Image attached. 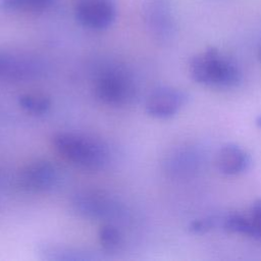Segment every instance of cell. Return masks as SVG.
<instances>
[{"label":"cell","mask_w":261,"mask_h":261,"mask_svg":"<svg viewBox=\"0 0 261 261\" xmlns=\"http://www.w3.org/2000/svg\"><path fill=\"white\" fill-rule=\"evenodd\" d=\"M203 155L201 151L189 144L170 149L163 158L162 169L171 178H189L194 176L202 167Z\"/></svg>","instance_id":"8992f818"},{"label":"cell","mask_w":261,"mask_h":261,"mask_svg":"<svg viewBox=\"0 0 261 261\" xmlns=\"http://www.w3.org/2000/svg\"><path fill=\"white\" fill-rule=\"evenodd\" d=\"M72 206L79 215L105 222L121 218L125 213L123 205L118 200L99 190L79 192L72 199Z\"/></svg>","instance_id":"277c9868"},{"label":"cell","mask_w":261,"mask_h":261,"mask_svg":"<svg viewBox=\"0 0 261 261\" xmlns=\"http://www.w3.org/2000/svg\"><path fill=\"white\" fill-rule=\"evenodd\" d=\"M215 165L224 175H238L246 172L252 165V157L243 147L227 143L221 146L216 154Z\"/></svg>","instance_id":"30bf717a"},{"label":"cell","mask_w":261,"mask_h":261,"mask_svg":"<svg viewBox=\"0 0 261 261\" xmlns=\"http://www.w3.org/2000/svg\"><path fill=\"white\" fill-rule=\"evenodd\" d=\"M259 56H260V59H261V47H260V51H259Z\"/></svg>","instance_id":"ac0fdd59"},{"label":"cell","mask_w":261,"mask_h":261,"mask_svg":"<svg viewBox=\"0 0 261 261\" xmlns=\"http://www.w3.org/2000/svg\"><path fill=\"white\" fill-rule=\"evenodd\" d=\"M255 124L257 125V127H258L259 129H261V115H259V116L256 117V119H255Z\"/></svg>","instance_id":"e0dca14e"},{"label":"cell","mask_w":261,"mask_h":261,"mask_svg":"<svg viewBox=\"0 0 261 261\" xmlns=\"http://www.w3.org/2000/svg\"><path fill=\"white\" fill-rule=\"evenodd\" d=\"M220 214L207 215L193 220L189 224V231L194 234H204L213 230H219Z\"/></svg>","instance_id":"2e32d148"},{"label":"cell","mask_w":261,"mask_h":261,"mask_svg":"<svg viewBox=\"0 0 261 261\" xmlns=\"http://www.w3.org/2000/svg\"><path fill=\"white\" fill-rule=\"evenodd\" d=\"M52 143L55 150L67 161L89 170H100L110 161L108 145L93 136L61 132L54 135Z\"/></svg>","instance_id":"7a4b0ae2"},{"label":"cell","mask_w":261,"mask_h":261,"mask_svg":"<svg viewBox=\"0 0 261 261\" xmlns=\"http://www.w3.org/2000/svg\"><path fill=\"white\" fill-rule=\"evenodd\" d=\"M73 14L82 27L103 31L114 22L116 5L114 0H73Z\"/></svg>","instance_id":"5b68a950"},{"label":"cell","mask_w":261,"mask_h":261,"mask_svg":"<svg viewBox=\"0 0 261 261\" xmlns=\"http://www.w3.org/2000/svg\"><path fill=\"white\" fill-rule=\"evenodd\" d=\"M44 71L43 63L35 58L0 52V80L28 81L41 76Z\"/></svg>","instance_id":"9c48e42d"},{"label":"cell","mask_w":261,"mask_h":261,"mask_svg":"<svg viewBox=\"0 0 261 261\" xmlns=\"http://www.w3.org/2000/svg\"><path fill=\"white\" fill-rule=\"evenodd\" d=\"M38 253L43 259L50 261H90L100 258L94 252L54 243L40 245Z\"/></svg>","instance_id":"8fae6325"},{"label":"cell","mask_w":261,"mask_h":261,"mask_svg":"<svg viewBox=\"0 0 261 261\" xmlns=\"http://www.w3.org/2000/svg\"><path fill=\"white\" fill-rule=\"evenodd\" d=\"M57 0H0V8L13 13H37L51 8Z\"/></svg>","instance_id":"7c38bea8"},{"label":"cell","mask_w":261,"mask_h":261,"mask_svg":"<svg viewBox=\"0 0 261 261\" xmlns=\"http://www.w3.org/2000/svg\"><path fill=\"white\" fill-rule=\"evenodd\" d=\"M94 94L103 104L123 106L134 100L136 86L125 69L109 67L98 74L94 83Z\"/></svg>","instance_id":"3957f363"},{"label":"cell","mask_w":261,"mask_h":261,"mask_svg":"<svg viewBox=\"0 0 261 261\" xmlns=\"http://www.w3.org/2000/svg\"><path fill=\"white\" fill-rule=\"evenodd\" d=\"M18 186L29 193H43L51 190L57 181V170L52 162L38 159L21 168L17 176Z\"/></svg>","instance_id":"ba28073f"},{"label":"cell","mask_w":261,"mask_h":261,"mask_svg":"<svg viewBox=\"0 0 261 261\" xmlns=\"http://www.w3.org/2000/svg\"><path fill=\"white\" fill-rule=\"evenodd\" d=\"M189 73L195 83L216 90L234 89L243 81L238 63L215 48L195 55L189 63Z\"/></svg>","instance_id":"6da1fadb"},{"label":"cell","mask_w":261,"mask_h":261,"mask_svg":"<svg viewBox=\"0 0 261 261\" xmlns=\"http://www.w3.org/2000/svg\"><path fill=\"white\" fill-rule=\"evenodd\" d=\"M98 240L107 252H114L123 245V236L120 229L112 222H105L98 231Z\"/></svg>","instance_id":"5bb4252c"},{"label":"cell","mask_w":261,"mask_h":261,"mask_svg":"<svg viewBox=\"0 0 261 261\" xmlns=\"http://www.w3.org/2000/svg\"><path fill=\"white\" fill-rule=\"evenodd\" d=\"M247 218L249 223L247 237L261 243V199L251 205Z\"/></svg>","instance_id":"9a60e30c"},{"label":"cell","mask_w":261,"mask_h":261,"mask_svg":"<svg viewBox=\"0 0 261 261\" xmlns=\"http://www.w3.org/2000/svg\"><path fill=\"white\" fill-rule=\"evenodd\" d=\"M18 105L24 111L34 115H43L51 107V100L48 96L39 93L22 94L18 97Z\"/></svg>","instance_id":"4fadbf2b"},{"label":"cell","mask_w":261,"mask_h":261,"mask_svg":"<svg viewBox=\"0 0 261 261\" xmlns=\"http://www.w3.org/2000/svg\"><path fill=\"white\" fill-rule=\"evenodd\" d=\"M188 100L189 95L181 89L162 86L154 89L148 95L145 109L153 118L169 119L185 107Z\"/></svg>","instance_id":"52a82bcc"}]
</instances>
